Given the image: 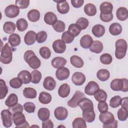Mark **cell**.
I'll return each mask as SVG.
<instances>
[{"label":"cell","mask_w":128,"mask_h":128,"mask_svg":"<svg viewBox=\"0 0 128 128\" xmlns=\"http://www.w3.org/2000/svg\"><path fill=\"white\" fill-rule=\"evenodd\" d=\"M24 60L32 69H37L40 66V60L36 56L34 52L32 50H26L24 56Z\"/></svg>","instance_id":"1"},{"label":"cell","mask_w":128,"mask_h":128,"mask_svg":"<svg viewBox=\"0 0 128 128\" xmlns=\"http://www.w3.org/2000/svg\"><path fill=\"white\" fill-rule=\"evenodd\" d=\"M110 88L114 91H128V80L126 78H115L110 82Z\"/></svg>","instance_id":"2"},{"label":"cell","mask_w":128,"mask_h":128,"mask_svg":"<svg viewBox=\"0 0 128 128\" xmlns=\"http://www.w3.org/2000/svg\"><path fill=\"white\" fill-rule=\"evenodd\" d=\"M115 56L118 59H122L124 58L127 50V42L122 38L117 40L115 44Z\"/></svg>","instance_id":"3"},{"label":"cell","mask_w":128,"mask_h":128,"mask_svg":"<svg viewBox=\"0 0 128 128\" xmlns=\"http://www.w3.org/2000/svg\"><path fill=\"white\" fill-rule=\"evenodd\" d=\"M12 59V48L6 43L1 48L0 61L4 64H9Z\"/></svg>","instance_id":"4"},{"label":"cell","mask_w":128,"mask_h":128,"mask_svg":"<svg viewBox=\"0 0 128 128\" xmlns=\"http://www.w3.org/2000/svg\"><path fill=\"white\" fill-rule=\"evenodd\" d=\"M13 121L16 128H29L28 123L26 120L24 115L20 112L13 114Z\"/></svg>","instance_id":"5"},{"label":"cell","mask_w":128,"mask_h":128,"mask_svg":"<svg viewBox=\"0 0 128 128\" xmlns=\"http://www.w3.org/2000/svg\"><path fill=\"white\" fill-rule=\"evenodd\" d=\"M9 110H4L1 112V118L3 126L6 128H10L12 126L13 121V115Z\"/></svg>","instance_id":"6"},{"label":"cell","mask_w":128,"mask_h":128,"mask_svg":"<svg viewBox=\"0 0 128 128\" xmlns=\"http://www.w3.org/2000/svg\"><path fill=\"white\" fill-rule=\"evenodd\" d=\"M84 94L80 90H76L72 97L68 102V106L71 108H76L78 106L79 101L84 98Z\"/></svg>","instance_id":"7"},{"label":"cell","mask_w":128,"mask_h":128,"mask_svg":"<svg viewBox=\"0 0 128 128\" xmlns=\"http://www.w3.org/2000/svg\"><path fill=\"white\" fill-rule=\"evenodd\" d=\"M78 106L82 112L90 111L94 110V104L92 101L86 98H82L78 102Z\"/></svg>","instance_id":"8"},{"label":"cell","mask_w":128,"mask_h":128,"mask_svg":"<svg viewBox=\"0 0 128 128\" xmlns=\"http://www.w3.org/2000/svg\"><path fill=\"white\" fill-rule=\"evenodd\" d=\"M4 13L7 17L14 18L18 15L20 13V9L16 5H9L5 8Z\"/></svg>","instance_id":"9"},{"label":"cell","mask_w":128,"mask_h":128,"mask_svg":"<svg viewBox=\"0 0 128 128\" xmlns=\"http://www.w3.org/2000/svg\"><path fill=\"white\" fill-rule=\"evenodd\" d=\"M54 115L57 120H62L66 118L68 115V112L65 108L58 106L54 110Z\"/></svg>","instance_id":"10"},{"label":"cell","mask_w":128,"mask_h":128,"mask_svg":"<svg viewBox=\"0 0 128 128\" xmlns=\"http://www.w3.org/2000/svg\"><path fill=\"white\" fill-rule=\"evenodd\" d=\"M98 89H100V87L98 83L94 81H90L85 87L84 92L88 95L92 96Z\"/></svg>","instance_id":"11"},{"label":"cell","mask_w":128,"mask_h":128,"mask_svg":"<svg viewBox=\"0 0 128 128\" xmlns=\"http://www.w3.org/2000/svg\"><path fill=\"white\" fill-rule=\"evenodd\" d=\"M70 70L66 67L58 68L56 72V76L59 80H66L70 76Z\"/></svg>","instance_id":"12"},{"label":"cell","mask_w":128,"mask_h":128,"mask_svg":"<svg viewBox=\"0 0 128 128\" xmlns=\"http://www.w3.org/2000/svg\"><path fill=\"white\" fill-rule=\"evenodd\" d=\"M52 48L56 53L62 54L66 50V45L65 42L62 40H57L54 42Z\"/></svg>","instance_id":"13"},{"label":"cell","mask_w":128,"mask_h":128,"mask_svg":"<svg viewBox=\"0 0 128 128\" xmlns=\"http://www.w3.org/2000/svg\"><path fill=\"white\" fill-rule=\"evenodd\" d=\"M72 80L75 85L81 86L85 82L86 76L80 72H76L72 76Z\"/></svg>","instance_id":"14"},{"label":"cell","mask_w":128,"mask_h":128,"mask_svg":"<svg viewBox=\"0 0 128 128\" xmlns=\"http://www.w3.org/2000/svg\"><path fill=\"white\" fill-rule=\"evenodd\" d=\"M57 3L58 11L62 14H67L70 10V6L68 2L66 0H54Z\"/></svg>","instance_id":"15"},{"label":"cell","mask_w":128,"mask_h":128,"mask_svg":"<svg viewBox=\"0 0 128 128\" xmlns=\"http://www.w3.org/2000/svg\"><path fill=\"white\" fill-rule=\"evenodd\" d=\"M99 120L104 124H108L114 120V116L112 113L107 111L100 114Z\"/></svg>","instance_id":"16"},{"label":"cell","mask_w":128,"mask_h":128,"mask_svg":"<svg viewBox=\"0 0 128 128\" xmlns=\"http://www.w3.org/2000/svg\"><path fill=\"white\" fill-rule=\"evenodd\" d=\"M56 86V82L54 78L51 76L46 77L43 82L44 88L48 90H54Z\"/></svg>","instance_id":"17"},{"label":"cell","mask_w":128,"mask_h":128,"mask_svg":"<svg viewBox=\"0 0 128 128\" xmlns=\"http://www.w3.org/2000/svg\"><path fill=\"white\" fill-rule=\"evenodd\" d=\"M66 60L60 56H57L54 58L51 61L52 66L55 68H60L66 65Z\"/></svg>","instance_id":"18"},{"label":"cell","mask_w":128,"mask_h":128,"mask_svg":"<svg viewBox=\"0 0 128 128\" xmlns=\"http://www.w3.org/2000/svg\"><path fill=\"white\" fill-rule=\"evenodd\" d=\"M36 34L34 31L30 30L28 32L24 38L25 44L28 46L33 44L36 40Z\"/></svg>","instance_id":"19"},{"label":"cell","mask_w":128,"mask_h":128,"mask_svg":"<svg viewBox=\"0 0 128 128\" xmlns=\"http://www.w3.org/2000/svg\"><path fill=\"white\" fill-rule=\"evenodd\" d=\"M18 78L22 80V84H29L32 80L31 74L26 70H23L20 72L18 74Z\"/></svg>","instance_id":"20"},{"label":"cell","mask_w":128,"mask_h":128,"mask_svg":"<svg viewBox=\"0 0 128 128\" xmlns=\"http://www.w3.org/2000/svg\"><path fill=\"white\" fill-rule=\"evenodd\" d=\"M92 42L93 40L92 38L88 34L84 35L80 40V44L81 46L84 48H90Z\"/></svg>","instance_id":"21"},{"label":"cell","mask_w":128,"mask_h":128,"mask_svg":"<svg viewBox=\"0 0 128 128\" xmlns=\"http://www.w3.org/2000/svg\"><path fill=\"white\" fill-rule=\"evenodd\" d=\"M116 16L118 19L120 21H124L128 18V10L124 7L119 8L116 12Z\"/></svg>","instance_id":"22"},{"label":"cell","mask_w":128,"mask_h":128,"mask_svg":"<svg viewBox=\"0 0 128 128\" xmlns=\"http://www.w3.org/2000/svg\"><path fill=\"white\" fill-rule=\"evenodd\" d=\"M44 20L48 24L54 25L58 21V18L54 12H49L45 14Z\"/></svg>","instance_id":"23"},{"label":"cell","mask_w":128,"mask_h":128,"mask_svg":"<svg viewBox=\"0 0 128 128\" xmlns=\"http://www.w3.org/2000/svg\"><path fill=\"white\" fill-rule=\"evenodd\" d=\"M103 44L102 43L98 40L94 41L90 47V50L94 53L100 54L103 50Z\"/></svg>","instance_id":"24"},{"label":"cell","mask_w":128,"mask_h":128,"mask_svg":"<svg viewBox=\"0 0 128 128\" xmlns=\"http://www.w3.org/2000/svg\"><path fill=\"white\" fill-rule=\"evenodd\" d=\"M100 13L103 14H109L112 13L113 10L112 4L108 2H104L102 3L100 6Z\"/></svg>","instance_id":"25"},{"label":"cell","mask_w":128,"mask_h":128,"mask_svg":"<svg viewBox=\"0 0 128 128\" xmlns=\"http://www.w3.org/2000/svg\"><path fill=\"white\" fill-rule=\"evenodd\" d=\"M109 32L113 36L119 35L122 32V26L118 22L112 23L109 27Z\"/></svg>","instance_id":"26"},{"label":"cell","mask_w":128,"mask_h":128,"mask_svg":"<svg viewBox=\"0 0 128 128\" xmlns=\"http://www.w3.org/2000/svg\"><path fill=\"white\" fill-rule=\"evenodd\" d=\"M92 32L95 36L97 38L101 37L105 33V28L100 24L94 25L92 28Z\"/></svg>","instance_id":"27"},{"label":"cell","mask_w":128,"mask_h":128,"mask_svg":"<svg viewBox=\"0 0 128 128\" xmlns=\"http://www.w3.org/2000/svg\"><path fill=\"white\" fill-rule=\"evenodd\" d=\"M70 93V86L67 84H62L58 90V95L63 98H66Z\"/></svg>","instance_id":"28"},{"label":"cell","mask_w":128,"mask_h":128,"mask_svg":"<svg viewBox=\"0 0 128 128\" xmlns=\"http://www.w3.org/2000/svg\"><path fill=\"white\" fill-rule=\"evenodd\" d=\"M84 10L85 14L90 16H94L96 13V6L91 3L86 4L84 6Z\"/></svg>","instance_id":"29"},{"label":"cell","mask_w":128,"mask_h":128,"mask_svg":"<svg viewBox=\"0 0 128 128\" xmlns=\"http://www.w3.org/2000/svg\"><path fill=\"white\" fill-rule=\"evenodd\" d=\"M21 42L20 36L17 34H12L8 38V43L11 46L14 47L18 46Z\"/></svg>","instance_id":"30"},{"label":"cell","mask_w":128,"mask_h":128,"mask_svg":"<svg viewBox=\"0 0 128 128\" xmlns=\"http://www.w3.org/2000/svg\"><path fill=\"white\" fill-rule=\"evenodd\" d=\"M38 116L39 119L42 121L48 119L50 116V112L49 110L45 108H40L38 112Z\"/></svg>","instance_id":"31"},{"label":"cell","mask_w":128,"mask_h":128,"mask_svg":"<svg viewBox=\"0 0 128 128\" xmlns=\"http://www.w3.org/2000/svg\"><path fill=\"white\" fill-rule=\"evenodd\" d=\"M18 102V98L17 96L14 94H11L6 100L5 104L8 108H11L17 104Z\"/></svg>","instance_id":"32"},{"label":"cell","mask_w":128,"mask_h":128,"mask_svg":"<svg viewBox=\"0 0 128 128\" xmlns=\"http://www.w3.org/2000/svg\"><path fill=\"white\" fill-rule=\"evenodd\" d=\"M28 19L32 22H36L40 18V12L37 10L33 9L30 10L28 13Z\"/></svg>","instance_id":"33"},{"label":"cell","mask_w":128,"mask_h":128,"mask_svg":"<svg viewBox=\"0 0 128 128\" xmlns=\"http://www.w3.org/2000/svg\"><path fill=\"white\" fill-rule=\"evenodd\" d=\"M71 64L76 68H81L84 66V61L82 58L77 56H73L70 58Z\"/></svg>","instance_id":"34"},{"label":"cell","mask_w":128,"mask_h":128,"mask_svg":"<svg viewBox=\"0 0 128 128\" xmlns=\"http://www.w3.org/2000/svg\"><path fill=\"white\" fill-rule=\"evenodd\" d=\"M82 118L83 119L88 122H93L96 118V114L94 110L82 112Z\"/></svg>","instance_id":"35"},{"label":"cell","mask_w":128,"mask_h":128,"mask_svg":"<svg viewBox=\"0 0 128 128\" xmlns=\"http://www.w3.org/2000/svg\"><path fill=\"white\" fill-rule=\"evenodd\" d=\"M38 100L42 104H48L52 100V96L48 92H42L39 95Z\"/></svg>","instance_id":"36"},{"label":"cell","mask_w":128,"mask_h":128,"mask_svg":"<svg viewBox=\"0 0 128 128\" xmlns=\"http://www.w3.org/2000/svg\"><path fill=\"white\" fill-rule=\"evenodd\" d=\"M24 96L28 98H34L36 96L37 92L35 89L32 88H25L23 90Z\"/></svg>","instance_id":"37"},{"label":"cell","mask_w":128,"mask_h":128,"mask_svg":"<svg viewBox=\"0 0 128 128\" xmlns=\"http://www.w3.org/2000/svg\"><path fill=\"white\" fill-rule=\"evenodd\" d=\"M94 95V98L98 102L106 101L107 98L106 92L102 89H98Z\"/></svg>","instance_id":"38"},{"label":"cell","mask_w":128,"mask_h":128,"mask_svg":"<svg viewBox=\"0 0 128 128\" xmlns=\"http://www.w3.org/2000/svg\"><path fill=\"white\" fill-rule=\"evenodd\" d=\"M96 76L100 80L104 82L110 78V74L107 70L100 69L97 72Z\"/></svg>","instance_id":"39"},{"label":"cell","mask_w":128,"mask_h":128,"mask_svg":"<svg viewBox=\"0 0 128 128\" xmlns=\"http://www.w3.org/2000/svg\"><path fill=\"white\" fill-rule=\"evenodd\" d=\"M16 28V24L12 22H6L4 24L3 26V30L4 32L8 34H12L14 32Z\"/></svg>","instance_id":"40"},{"label":"cell","mask_w":128,"mask_h":128,"mask_svg":"<svg viewBox=\"0 0 128 128\" xmlns=\"http://www.w3.org/2000/svg\"><path fill=\"white\" fill-rule=\"evenodd\" d=\"M16 24L18 30L20 32L24 31L27 29L28 26V24L27 21L23 18L18 19L17 20Z\"/></svg>","instance_id":"41"},{"label":"cell","mask_w":128,"mask_h":128,"mask_svg":"<svg viewBox=\"0 0 128 128\" xmlns=\"http://www.w3.org/2000/svg\"><path fill=\"white\" fill-rule=\"evenodd\" d=\"M73 128H86V124L85 120L81 118H75L72 122Z\"/></svg>","instance_id":"42"},{"label":"cell","mask_w":128,"mask_h":128,"mask_svg":"<svg viewBox=\"0 0 128 128\" xmlns=\"http://www.w3.org/2000/svg\"><path fill=\"white\" fill-rule=\"evenodd\" d=\"M31 82L33 84H38L42 78L41 72L36 70H33L31 73Z\"/></svg>","instance_id":"43"},{"label":"cell","mask_w":128,"mask_h":128,"mask_svg":"<svg viewBox=\"0 0 128 128\" xmlns=\"http://www.w3.org/2000/svg\"><path fill=\"white\" fill-rule=\"evenodd\" d=\"M74 36L68 30L64 32L62 36V40L66 44L72 42L74 40Z\"/></svg>","instance_id":"44"},{"label":"cell","mask_w":128,"mask_h":128,"mask_svg":"<svg viewBox=\"0 0 128 128\" xmlns=\"http://www.w3.org/2000/svg\"><path fill=\"white\" fill-rule=\"evenodd\" d=\"M80 30H83L86 29L88 26L89 22L88 20L84 18H78L76 24Z\"/></svg>","instance_id":"45"},{"label":"cell","mask_w":128,"mask_h":128,"mask_svg":"<svg viewBox=\"0 0 128 128\" xmlns=\"http://www.w3.org/2000/svg\"><path fill=\"white\" fill-rule=\"evenodd\" d=\"M128 116V109L121 108L118 112V118L120 121L126 120Z\"/></svg>","instance_id":"46"},{"label":"cell","mask_w":128,"mask_h":128,"mask_svg":"<svg viewBox=\"0 0 128 128\" xmlns=\"http://www.w3.org/2000/svg\"><path fill=\"white\" fill-rule=\"evenodd\" d=\"M39 52L40 56L44 59H48L51 56L50 50L46 46H42L40 48Z\"/></svg>","instance_id":"47"},{"label":"cell","mask_w":128,"mask_h":128,"mask_svg":"<svg viewBox=\"0 0 128 128\" xmlns=\"http://www.w3.org/2000/svg\"><path fill=\"white\" fill-rule=\"evenodd\" d=\"M0 100L3 99L6 96L8 92V88L5 82L2 79L0 80Z\"/></svg>","instance_id":"48"},{"label":"cell","mask_w":128,"mask_h":128,"mask_svg":"<svg viewBox=\"0 0 128 128\" xmlns=\"http://www.w3.org/2000/svg\"><path fill=\"white\" fill-rule=\"evenodd\" d=\"M121 99L122 98L119 96H114L110 100V106L112 108H116L118 107L120 104Z\"/></svg>","instance_id":"49"},{"label":"cell","mask_w":128,"mask_h":128,"mask_svg":"<svg viewBox=\"0 0 128 128\" xmlns=\"http://www.w3.org/2000/svg\"><path fill=\"white\" fill-rule=\"evenodd\" d=\"M100 61L104 64H110L112 61V58L110 54L105 53L100 56Z\"/></svg>","instance_id":"50"},{"label":"cell","mask_w":128,"mask_h":128,"mask_svg":"<svg viewBox=\"0 0 128 128\" xmlns=\"http://www.w3.org/2000/svg\"><path fill=\"white\" fill-rule=\"evenodd\" d=\"M54 29L58 32H64L66 28V25L64 22L61 20H58L54 25H52Z\"/></svg>","instance_id":"51"},{"label":"cell","mask_w":128,"mask_h":128,"mask_svg":"<svg viewBox=\"0 0 128 128\" xmlns=\"http://www.w3.org/2000/svg\"><path fill=\"white\" fill-rule=\"evenodd\" d=\"M68 31L72 34L74 37H76L80 34L81 30L76 24H72L69 26Z\"/></svg>","instance_id":"52"},{"label":"cell","mask_w":128,"mask_h":128,"mask_svg":"<svg viewBox=\"0 0 128 128\" xmlns=\"http://www.w3.org/2000/svg\"><path fill=\"white\" fill-rule=\"evenodd\" d=\"M22 82L18 78H14L10 81V86L14 88H18L22 86Z\"/></svg>","instance_id":"53"},{"label":"cell","mask_w":128,"mask_h":128,"mask_svg":"<svg viewBox=\"0 0 128 128\" xmlns=\"http://www.w3.org/2000/svg\"><path fill=\"white\" fill-rule=\"evenodd\" d=\"M47 36V33L45 31H40L36 34V40L38 43H42L46 40Z\"/></svg>","instance_id":"54"},{"label":"cell","mask_w":128,"mask_h":128,"mask_svg":"<svg viewBox=\"0 0 128 128\" xmlns=\"http://www.w3.org/2000/svg\"><path fill=\"white\" fill-rule=\"evenodd\" d=\"M24 110L28 113H33L34 112L36 106L32 102H26L24 104Z\"/></svg>","instance_id":"55"},{"label":"cell","mask_w":128,"mask_h":128,"mask_svg":"<svg viewBox=\"0 0 128 128\" xmlns=\"http://www.w3.org/2000/svg\"><path fill=\"white\" fill-rule=\"evenodd\" d=\"M16 5L21 9L26 8L30 4L29 0H17L16 1Z\"/></svg>","instance_id":"56"},{"label":"cell","mask_w":128,"mask_h":128,"mask_svg":"<svg viewBox=\"0 0 128 128\" xmlns=\"http://www.w3.org/2000/svg\"><path fill=\"white\" fill-rule=\"evenodd\" d=\"M98 108L100 113L104 112H107L108 110V104L106 101L100 102L98 104Z\"/></svg>","instance_id":"57"},{"label":"cell","mask_w":128,"mask_h":128,"mask_svg":"<svg viewBox=\"0 0 128 128\" xmlns=\"http://www.w3.org/2000/svg\"><path fill=\"white\" fill-rule=\"evenodd\" d=\"M100 17L102 21L106 22H108L113 19L114 16L112 13L109 14H103L102 13H100Z\"/></svg>","instance_id":"58"},{"label":"cell","mask_w":128,"mask_h":128,"mask_svg":"<svg viewBox=\"0 0 128 128\" xmlns=\"http://www.w3.org/2000/svg\"><path fill=\"white\" fill-rule=\"evenodd\" d=\"M8 110L12 112V114H14V113H15L16 112H22L24 108H23L22 105H21L20 104H17L15 106H12L11 108H9Z\"/></svg>","instance_id":"59"},{"label":"cell","mask_w":128,"mask_h":128,"mask_svg":"<svg viewBox=\"0 0 128 128\" xmlns=\"http://www.w3.org/2000/svg\"><path fill=\"white\" fill-rule=\"evenodd\" d=\"M54 124L52 121L48 119L46 120H44L42 122V128H54Z\"/></svg>","instance_id":"60"},{"label":"cell","mask_w":128,"mask_h":128,"mask_svg":"<svg viewBox=\"0 0 128 128\" xmlns=\"http://www.w3.org/2000/svg\"><path fill=\"white\" fill-rule=\"evenodd\" d=\"M70 2L74 7L78 8L83 5L84 1V0H71Z\"/></svg>","instance_id":"61"},{"label":"cell","mask_w":128,"mask_h":128,"mask_svg":"<svg viewBox=\"0 0 128 128\" xmlns=\"http://www.w3.org/2000/svg\"><path fill=\"white\" fill-rule=\"evenodd\" d=\"M117 127H118V121L115 120L110 123H109L108 124H103V128H116Z\"/></svg>","instance_id":"62"},{"label":"cell","mask_w":128,"mask_h":128,"mask_svg":"<svg viewBox=\"0 0 128 128\" xmlns=\"http://www.w3.org/2000/svg\"><path fill=\"white\" fill-rule=\"evenodd\" d=\"M128 97L123 98L121 99V102H120V106L122 108L128 109Z\"/></svg>","instance_id":"63"}]
</instances>
